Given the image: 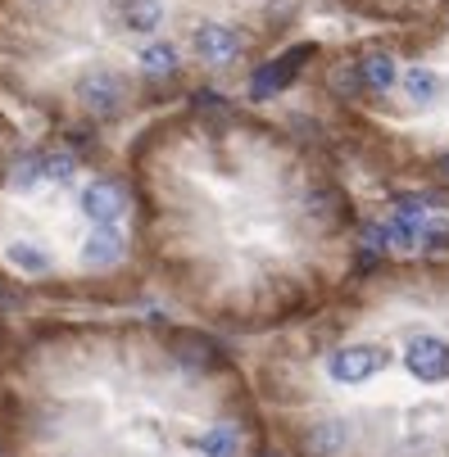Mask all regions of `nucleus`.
<instances>
[{"instance_id": "1", "label": "nucleus", "mask_w": 449, "mask_h": 457, "mask_svg": "<svg viewBox=\"0 0 449 457\" xmlns=\"http://www.w3.org/2000/svg\"><path fill=\"white\" fill-rule=\"evenodd\" d=\"M404 367H409V376L413 380H422V385H440V380H449V340H440V336H413L409 345H404Z\"/></svg>"}, {"instance_id": "2", "label": "nucleus", "mask_w": 449, "mask_h": 457, "mask_svg": "<svg viewBox=\"0 0 449 457\" xmlns=\"http://www.w3.org/2000/svg\"><path fill=\"white\" fill-rule=\"evenodd\" d=\"M381 367H386V349H377V345H345L327 358V376L336 385H363Z\"/></svg>"}, {"instance_id": "3", "label": "nucleus", "mask_w": 449, "mask_h": 457, "mask_svg": "<svg viewBox=\"0 0 449 457\" xmlns=\"http://www.w3.org/2000/svg\"><path fill=\"white\" fill-rule=\"evenodd\" d=\"M123 213H127V190H123V181H114V177H96V181L82 190V218H87V222H96V227H114Z\"/></svg>"}, {"instance_id": "4", "label": "nucleus", "mask_w": 449, "mask_h": 457, "mask_svg": "<svg viewBox=\"0 0 449 457\" xmlns=\"http://www.w3.org/2000/svg\"><path fill=\"white\" fill-rule=\"evenodd\" d=\"M123 96H127V82L114 73V69H105V63H100V69H87L82 78H78V100L91 109V113H114L118 104H123Z\"/></svg>"}, {"instance_id": "5", "label": "nucleus", "mask_w": 449, "mask_h": 457, "mask_svg": "<svg viewBox=\"0 0 449 457\" xmlns=\"http://www.w3.org/2000/svg\"><path fill=\"white\" fill-rule=\"evenodd\" d=\"M191 46H196V54L205 63H232V59H241L245 41H241V32L232 23H200L196 37H191Z\"/></svg>"}, {"instance_id": "6", "label": "nucleus", "mask_w": 449, "mask_h": 457, "mask_svg": "<svg viewBox=\"0 0 449 457\" xmlns=\"http://www.w3.org/2000/svg\"><path fill=\"white\" fill-rule=\"evenodd\" d=\"M313 54V46H300V50H291V54H282V59H273V63H264L259 73L250 78V91L259 96V100H268V96H277L295 73H300V63Z\"/></svg>"}, {"instance_id": "7", "label": "nucleus", "mask_w": 449, "mask_h": 457, "mask_svg": "<svg viewBox=\"0 0 449 457\" xmlns=\"http://www.w3.org/2000/svg\"><path fill=\"white\" fill-rule=\"evenodd\" d=\"M118 23L127 32L155 37L168 23V5H164V0H118Z\"/></svg>"}, {"instance_id": "8", "label": "nucleus", "mask_w": 449, "mask_h": 457, "mask_svg": "<svg viewBox=\"0 0 449 457\" xmlns=\"http://www.w3.org/2000/svg\"><path fill=\"white\" fill-rule=\"evenodd\" d=\"M304 444H309L313 457H345V448H350V426H345L341 417L313 421L309 435H304Z\"/></svg>"}, {"instance_id": "9", "label": "nucleus", "mask_w": 449, "mask_h": 457, "mask_svg": "<svg viewBox=\"0 0 449 457\" xmlns=\"http://www.w3.org/2000/svg\"><path fill=\"white\" fill-rule=\"evenodd\" d=\"M182 69V46L177 41H168V37H155V41H146L141 46V73L146 78H173Z\"/></svg>"}, {"instance_id": "10", "label": "nucleus", "mask_w": 449, "mask_h": 457, "mask_svg": "<svg viewBox=\"0 0 449 457\" xmlns=\"http://www.w3.org/2000/svg\"><path fill=\"white\" fill-rule=\"evenodd\" d=\"M82 263L87 268H109V263H118L123 258V236L114 231V227H96L87 240H82Z\"/></svg>"}, {"instance_id": "11", "label": "nucleus", "mask_w": 449, "mask_h": 457, "mask_svg": "<svg viewBox=\"0 0 449 457\" xmlns=\"http://www.w3.org/2000/svg\"><path fill=\"white\" fill-rule=\"evenodd\" d=\"M354 82H359L363 91H391V87L400 82V69H395L391 54H368V59H359Z\"/></svg>"}, {"instance_id": "12", "label": "nucleus", "mask_w": 449, "mask_h": 457, "mask_svg": "<svg viewBox=\"0 0 449 457\" xmlns=\"http://www.w3.org/2000/svg\"><path fill=\"white\" fill-rule=\"evenodd\" d=\"M32 172H37V181H46V186H73L78 159H73L69 150H46V154H37Z\"/></svg>"}, {"instance_id": "13", "label": "nucleus", "mask_w": 449, "mask_h": 457, "mask_svg": "<svg viewBox=\"0 0 449 457\" xmlns=\"http://www.w3.org/2000/svg\"><path fill=\"white\" fill-rule=\"evenodd\" d=\"M400 87H404V96H409L413 104H431V100L445 91V78H440L436 69H409V73L400 78Z\"/></svg>"}, {"instance_id": "14", "label": "nucleus", "mask_w": 449, "mask_h": 457, "mask_svg": "<svg viewBox=\"0 0 449 457\" xmlns=\"http://www.w3.org/2000/svg\"><path fill=\"white\" fill-rule=\"evenodd\" d=\"M236 448H241V435H236V426H227V421H218V426H209V430L200 435V453H205V457H236Z\"/></svg>"}, {"instance_id": "15", "label": "nucleus", "mask_w": 449, "mask_h": 457, "mask_svg": "<svg viewBox=\"0 0 449 457\" xmlns=\"http://www.w3.org/2000/svg\"><path fill=\"white\" fill-rule=\"evenodd\" d=\"M5 258H10L14 268H23L28 277L50 272V253H46V249H37V245H28V240H10V245H5Z\"/></svg>"}, {"instance_id": "16", "label": "nucleus", "mask_w": 449, "mask_h": 457, "mask_svg": "<svg viewBox=\"0 0 449 457\" xmlns=\"http://www.w3.org/2000/svg\"><path fill=\"white\" fill-rule=\"evenodd\" d=\"M422 245H449V218H427L422 222Z\"/></svg>"}, {"instance_id": "17", "label": "nucleus", "mask_w": 449, "mask_h": 457, "mask_svg": "<svg viewBox=\"0 0 449 457\" xmlns=\"http://www.w3.org/2000/svg\"><path fill=\"white\" fill-rule=\"evenodd\" d=\"M440 168H445V177H449V154H445V159H440Z\"/></svg>"}]
</instances>
